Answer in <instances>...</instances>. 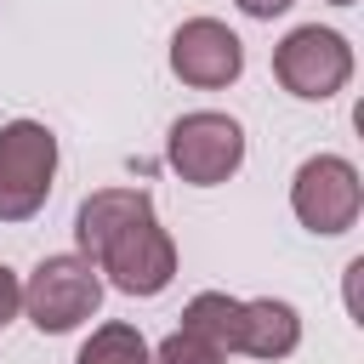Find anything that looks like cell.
Returning a JSON list of instances; mask_svg holds the SVG:
<instances>
[{
	"label": "cell",
	"instance_id": "obj_15",
	"mask_svg": "<svg viewBox=\"0 0 364 364\" xmlns=\"http://www.w3.org/2000/svg\"><path fill=\"white\" fill-rule=\"evenodd\" d=\"M330 6H353V0H330Z\"/></svg>",
	"mask_w": 364,
	"mask_h": 364
},
{
	"label": "cell",
	"instance_id": "obj_5",
	"mask_svg": "<svg viewBox=\"0 0 364 364\" xmlns=\"http://www.w3.org/2000/svg\"><path fill=\"white\" fill-rule=\"evenodd\" d=\"M290 210H296V222H301L307 233H318V239L347 233V228L358 222V210H364V182H358L353 159H341V154H313V159H301L296 176H290Z\"/></svg>",
	"mask_w": 364,
	"mask_h": 364
},
{
	"label": "cell",
	"instance_id": "obj_1",
	"mask_svg": "<svg viewBox=\"0 0 364 364\" xmlns=\"http://www.w3.org/2000/svg\"><path fill=\"white\" fill-rule=\"evenodd\" d=\"M97 307H102V273H97V262H85L80 250L46 256V262L28 273V284H23V313L34 318L40 336H68V330H80Z\"/></svg>",
	"mask_w": 364,
	"mask_h": 364
},
{
	"label": "cell",
	"instance_id": "obj_10",
	"mask_svg": "<svg viewBox=\"0 0 364 364\" xmlns=\"http://www.w3.org/2000/svg\"><path fill=\"white\" fill-rule=\"evenodd\" d=\"M239 313H245L239 296H228V290H199V296L182 307V324H188L193 336H205L210 347L239 353Z\"/></svg>",
	"mask_w": 364,
	"mask_h": 364
},
{
	"label": "cell",
	"instance_id": "obj_13",
	"mask_svg": "<svg viewBox=\"0 0 364 364\" xmlns=\"http://www.w3.org/2000/svg\"><path fill=\"white\" fill-rule=\"evenodd\" d=\"M17 313H23V279H17V273L0 262V330H6Z\"/></svg>",
	"mask_w": 364,
	"mask_h": 364
},
{
	"label": "cell",
	"instance_id": "obj_11",
	"mask_svg": "<svg viewBox=\"0 0 364 364\" xmlns=\"http://www.w3.org/2000/svg\"><path fill=\"white\" fill-rule=\"evenodd\" d=\"M74 364H154V347L142 341V330L136 324H97L85 341H80V353H74Z\"/></svg>",
	"mask_w": 364,
	"mask_h": 364
},
{
	"label": "cell",
	"instance_id": "obj_8",
	"mask_svg": "<svg viewBox=\"0 0 364 364\" xmlns=\"http://www.w3.org/2000/svg\"><path fill=\"white\" fill-rule=\"evenodd\" d=\"M296 347H301V313L290 301H279V296L245 301V313H239V353H250L262 364H279Z\"/></svg>",
	"mask_w": 364,
	"mask_h": 364
},
{
	"label": "cell",
	"instance_id": "obj_7",
	"mask_svg": "<svg viewBox=\"0 0 364 364\" xmlns=\"http://www.w3.org/2000/svg\"><path fill=\"white\" fill-rule=\"evenodd\" d=\"M171 74L193 91H222L245 74V40L216 17H188L171 34Z\"/></svg>",
	"mask_w": 364,
	"mask_h": 364
},
{
	"label": "cell",
	"instance_id": "obj_3",
	"mask_svg": "<svg viewBox=\"0 0 364 364\" xmlns=\"http://www.w3.org/2000/svg\"><path fill=\"white\" fill-rule=\"evenodd\" d=\"M165 165L193 182V188H216L245 165V125L222 108H193L171 125L165 136Z\"/></svg>",
	"mask_w": 364,
	"mask_h": 364
},
{
	"label": "cell",
	"instance_id": "obj_2",
	"mask_svg": "<svg viewBox=\"0 0 364 364\" xmlns=\"http://www.w3.org/2000/svg\"><path fill=\"white\" fill-rule=\"evenodd\" d=\"M51 182H57V136L40 119L0 125V222L40 216Z\"/></svg>",
	"mask_w": 364,
	"mask_h": 364
},
{
	"label": "cell",
	"instance_id": "obj_6",
	"mask_svg": "<svg viewBox=\"0 0 364 364\" xmlns=\"http://www.w3.org/2000/svg\"><path fill=\"white\" fill-rule=\"evenodd\" d=\"M97 273L119 290V296H159L171 279H176V245L171 233L159 228L154 210L131 216L119 233H108V245L91 256Z\"/></svg>",
	"mask_w": 364,
	"mask_h": 364
},
{
	"label": "cell",
	"instance_id": "obj_12",
	"mask_svg": "<svg viewBox=\"0 0 364 364\" xmlns=\"http://www.w3.org/2000/svg\"><path fill=\"white\" fill-rule=\"evenodd\" d=\"M154 364H228V353L210 347L205 336H193V330L182 324V330H171V336L154 347Z\"/></svg>",
	"mask_w": 364,
	"mask_h": 364
},
{
	"label": "cell",
	"instance_id": "obj_9",
	"mask_svg": "<svg viewBox=\"0 0 364 364\" xmlns=\"http://www.w3.org/2000/svg\"><path fill=\"white\" fill-rule=\"evenodd\" d=\"M142 210H154L148 188H97V193H85V199H80V210H74L80 256L91 262V256L108 245V233H119V228H125L131 216H142Z\"/></svg>",
	"mask_w": 364,
	"mask_h": 364
},
{
	"label": "cell",
	"instance_id": "obj_14",
	"mask_svg": "<svg viewBox=\"0 0 364 364\" xmlns=\"http://www.w3.org/2000/svg\"><path fill=\"white\" fill-rule=\"evenodd\" d=\"M233 6H239L245 17H262V23H267V17H279V11H290L296 0H233Z\"/></svg>",
	"mask_w": 364,
	"mask_h": 364
},
{
	"label": "cell",
	"instance_id": "obj_4",
	"mask_svg": "<svg viewBox=\"0 0 364 364\" xmlns=\"http://www.w3.org/2000/svg\"><path fill=\"white\" fill-rule=\"evenodd\" d=\"M273 80L290 97H301V102H330L353 80V46H347V34L318 28V23L290 28L273 46Z\"/></svg>",
	"mask_w": 364,
	"mask_h": 364
}]
</instances>
